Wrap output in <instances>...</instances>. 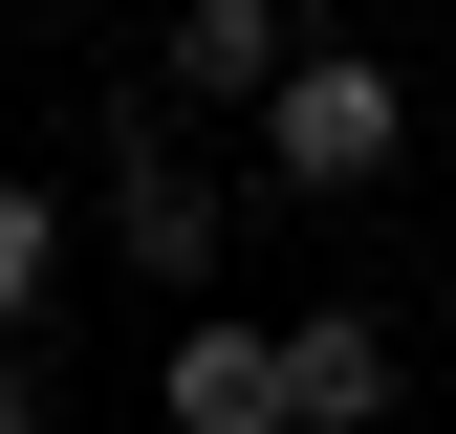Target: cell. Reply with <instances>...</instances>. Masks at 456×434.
<instances>
[{
  "label": "cell",
  "mask_w": 456,
  "mask_h": 434,
  "mask_svg": "<svg viewBox=\"0 0 456 434\" xmlns=\"http://www.w3.org/2000/svg\"><path fill=\"white\" fill-rule=\"evenodd\" d=\"M44 304H66V196L0 174V326H44Z\"/></svg>",
  "instance_id": "8992f818"
},
{
  "label": "cell",
  "mask_w": 456,
  "mask_h": 434,
  "mask_svg": "<svg viewBox=\"0 0 456 434\" xmlns=\"http://www.w3.org/2000/svg\"><path fill=\"white\" fill-rule=\"evenodd\" d=\"M261 174H282V196H391V174H413V87H391L370 44L326 22L305 66L261 87Z\"/></svg>",
  "instance_id": "6da1fadb"
},
{
  "label": "cell",
  "mask_w": 456,
  "mask_h": 434,
  "mask_svg": "<svg viewBox=\"0 0 456 434\" xmlns=\"http://www.w3.org/2000/svg\"><path fill=\"white\" fill-rule=\"evenodd\" d=\"M109 261H131V283H217V174L196 152H131V174H109Z\"/></svg>",
  "instance_id": "5b68a950"
},
{
  "label": "cell",
  "mask_w": 456,
  "mask_h": 434,
  "mask_svg": "<svg viewBox=\"0 0 456 434\" xmlns=\"http://www.w3.org/2000/svg\"><path fill=\"white\" fill-rule=\"evenodd\" d=\"M391 391H413V369H391V304H305V326H282V413H305V434H370Z\"/></svg>",
  "instance_id": "277c9868"
},
{
  "label": "cell",
  "mask_w": 456,
  "mask_h": 434,
  "mask_svg": "<svg viewBox=\"0 0 456 434\" xmlns=\"http://www.w3.org/2000/svg\"><path fill=\"white\" fill-rule=\"evenodd\" d=\"M152 413H175V434H305V413H282V326L196 304V326H175V369H152Z\"/></svg>",
  "instance_id": "3957f363"
},
{
  "label": "cell",
  "mask_w": 456,
  "mask_h": 434,
  "mask_svg": "<svg viewBox=\"0 0 456 434\" xmlns=\"http://www.w3.org/2000/svg\"><path fill=\"white\" fill-rule=\"evenodd\" d=\"M326 44V0H175V108H240L261 131V87Z\"/></svg>",
  "instance_id": "7a4b0ae2"
}]
</instances>
